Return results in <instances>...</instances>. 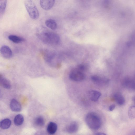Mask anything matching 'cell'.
Listing matches in <instances>:
<instances>
[{
  "label": "cell",
  "instance_id": "14",
  "mask_svg": "<svg viewBox=\"0 0 135 135\" xmlns=\"http://www.w3.org/2000/svg\"><path fill=\"white\" fill-rule=\"evenodd\" d=\"M8 38L12 42L17 44L24 42L25 41V39L24 38L13 35H9L8 37Z\"/></svg>",
  "mask_w": 135,
  "mask_h": 135
},
{
  "label": "cell",
  "instance_id": "2",
  "mask_svg": "<svg viewBox=\"0 0 135 135\" xmlns=\"http://www.w3.org/2000/svg\"><path fill=\"white\" fill-rule=\"evenodd\" d=\"M85 121L89 127L93 130H97L100 127L101 119L95 113L90 112L88 113L85 117Z\"/></svg>",
  "mask_w": 135,
  "mask_h": 135
},
{
  "label": "cell",
  "instance_id": "25",
  "mask_svg": "<svg viewBox=\"0 0 135 135\" xmlns=\"http://www.w3.org/2000/svg\"><path fill=\"white\" fill-rule=\"evenodd\" d=\"M127 135H135L134 131H132L130 132Z\"/></svg>",
  "mask_w": 135,
  "mask_h": 135
},
{
  "label": "cell",
  "instance_id": "1",
  "mask_svg": "<svg viewBox=\"0 0 135 135\" xmlns=\"http://www.w3.org/2000/svg\"><path fill=\"white\" fill-rule=\"evenodd\" d=\"M37 35L40 39L46 44L56 45L60 41V38L57 34L45 29L40 31Z\"/></svg>",
  "mask_w": 135,
  "mask_h": 135
},
{
  "label": "cell",
  "instance_id": "3",
  "mask_svg": "<svg viewBox=\"0 0 135 135\" xmlns=\"http://www.w3.org/2000/svg\"><path fill=\"white\" fill-rule=\"evenodd\" d=\"M24 4L30 17L33 20L37 19L39 17V13L34 2L32 0H26L25 1Z\"/></svg>",
  "mask_w": 135,
  "mask_h": 135
},
{
  "label": "cell",
  "instance_id": "13",
  "mask_svg": "<svg viewBox=\"0 0 135 135\" xmlns=\"http://www.w3.org/2000/svg\"><path fill=\"white\" fill-rule=\"evenodd\" d=\"M46 26L52 30L56 29L57 27V25L55 21L52 19H49L46 20L45 22Z\"/></svg>",
  "mask_w": 135,
  "mask_h": 135
},
{
  "label": "cell",
  "instance_id": "20",
  "mask_svg": "<svg viewBox=\"0 0 135 135\" xmlns=\"http://www.w3.org/2000/svg\"><path fill=\"white\" fill-rule=\"evenodd\" d=\"M35 124L38 126H42L44 124L45 121L44 118L41 116H39L35 119Z\"/></svg>",
  "mask_w": 135,
  "mask_h": 135
},
{
  "label": "cell",
  "instance_id": "18",
  "mask_svg": "<svg viewBox=\"0 0 135 135\" xmlns=\"http://www.w3.org/2000/svg\"><path fill=\"white\" fill-rule=\"evenodd\" d=\"M15 124L17 126L21 125L24 121L23 116L21 114H18L16 116L14 119Z\"/></svg>",
  "mask_w": 135,
  "mask_h": 135
},
{
  "label": "cell",
  "instance_id": "19",
  "mask_svg": "<svg viewBox=\"0 0 135 135\" xmlns=\"http://www.w3.org/2000/svg\"><path fill=\"white\" fill-rule=\"evenodd\" d=\"M91 79L93 81L97 83H105L108 81L107 79L102 78L97 75L92 76Z\"/></svg>",
  "mask_w": 135,
  "mask_h": 135
},
{
  "label": "cell",
  "instance_id": "6",
  "mask_svg": "<svg viewBox=\"0 0 135 135\" xmlns=\"http://www.w3.org/2000/svg\"><path fill=\"white\" fill-rule=\"evenodd\" d=\"M55 2V1L54 0H40V4L41 7L43 9L48 10L53 7Z\"/></svg>",
  "mask_w": 135,
  "mask_h": 135
},
{
  "label": "cell",
  "instance_id": "10",
  "mask_svg": "<svg viewBox=\"0 0 135 135\" xmlns=\"http://www.w3.org/2000/svg\"><path fill=\"white\" fill-rule=\"evenodd\" d=\"M90 98L92 101H97L101 95V93L99 91L94 90L91 91L89 94Z\"/></svg>",
  "mask_w": 135,
  "mask_h": 135
},
{
  "label": "cell",
  "instance_id": "16",
  "mask_svg": "<svg viewBox=\"0 0 135 135\" xmlns=\"http://www.w3.org/2000/svg\"><path fill=\"white\" fill-rule=\"evenodd\" d=\"M114 98L115 100L119 105H122L125 102V99L124 97L120 94L118 93L114 94Z\"/></svg>",
  "mask_w": 135,
  "mask_h": 135
},
{
  "label": "cell",
  "instance_id": "24",
  "mask_svg": "<svg viewBox=\"0 0 135 135\" xmlns=\"http://www.w3.org/2000/svg\"><path fill=\"white\" fill-rule=\"evenodd\" d=\"M94 135H107L105 133L102 132H98L95 133Z\"/></svg>",
  "mask_w": 135,
  "mask_h": 135
},
{
  "label": "cell",
  "instance_id": "5",
  "mask_svg": "<svg viewBox=\"0 0 135 135\" xmlns=\"http://www.w3.org/2000/svg\"><path fill=\"white\" fill-rule=\"evenodd\" d=\"M0 52L2 56L6 59L11 58L12 55V51L8 46L3 45L0 49Z\"/></svg>",
  "mask_w": 135,
  "mask_h": 135
},
{
  "label": "cell",
  "instance_id": "15",
  "mask_svg": "<svg viewBox=\"0 0 135 135\" xmlns=\"http://www.w3.org/2000/svg\"><path fill=\"white\" fill-rule=\"evenodd\" d=\"M11 123L10 119L8 118L4 119L0 122V127L3 129H6L9 128Z\"/></svg>",
  "mask_w": 135,
  "mask_h": 135
},
{
  "label": "cell",
  "instance_id": "21",
  "mask_svg": "<svg viewBox=\"0 0 135 135\" xmlns=\"http://www.w3.org/2000/svg\"><path fill=\"white\" fill-rule=\"evenodd\" d=\"M128 116L130 118L133 119L135 118V107L134 106L131 107L128 110Z\"/></svg>",
  "mask_w": 135,
  "mask_h": 135
},
{
  "label": "cell",
  "instance_id": "4",
  "mask_svg": "<svg viewBox=\"0 0 135 135\" xmlns=\"http://www.w3.org/2000/svg\"><path fill=\"white\" fill-rule=\"evenodd\" d=\"M69 77L70 79L73 81H79L83 80L85 76L84 72L76 68L70 71Z\"/></svg>",
  "mask_w": 135,
  "mask_h": 135
},
{
  "label": "cell",
  "instance_id": "12",
  "mask_svg": "<svg viewBox=\"0 0 135 135\" xmlns=\"http://www.w3.org/2000/svg\"><path fill=\"white\" fill-rule=\"evenodd\" d=\"M123 84L125 86L130 89H134L135 84L134 81L129 78H126L123 81Z\"/></svg>",
  "mask_w": 135,
  "mask_h": 135
},
{
  "label": "cell",
  "instance_id": "7",
  "mask_svg": "<svg viewBox=\"0 0 135 135\" xmlns=\"http://www.w3.org/2000/svg\"><path fill=\"white\" fill-rule=\"evenodd\" d=\"M10 107L12 111L15 112L20 111L22 108L20 104L15 99L11 100L10 103Z\"/></svg>",
  "mask_w": 135,
  "mask_h": 135
},
{
  "label": "cell",
  "instance_id": "23",
  "mask_svg": "<svg viewBox=\"0 0 135 135\" xmlns=\"http://www.w3.org/2000/svg\"><path fill=\"white\" fill-rule=\"evenodd\" d=\"M115 106L114 104H113L110 105L109 107V110L110 111H113L115 108Z\"/></svg>",
  "mask_w": 135,
  "mask_h": 135
},
{
  "label": "cell",
  "instance_id": "22",
  "mask_svg": "<svg viewBox=\"0 0 135 135\" xmlns=\"http://www.w3.org/2000/svg\"><path fill=\"white\" fill-rule=\"evenodd\" d=\"M76 68L79 70L83 72H84L86 69V66L82 64L78 65Z\"/></svg>",
  "mask_w": 135,
  "mask_h": 135
},
{
  "label": "cell",
  "instance_id": "11",
  "mask_svg": "<svg viewBox=\"0 0 135 135\" xmlns=\"http://www.w3.org/2000/svg\"><path fill=\"white\" fill-rule=\"evenodd\" d=\"M57 129V126L55 123L50 122L48 124L47 127V131L48 133L50 134H54Z\"/></svg>",
  "mask_w": 135,
  "mask_h": 135
},
{
  "label": "cell",
  "instance_id": "9",
  "mask_svg": "<svg viewBox=\"0 0 135 135\" xmlns=\"http://www.w3.org/2000/svg\"><path fill=\"white\" fill-rule=\"evenodd\" d=\"M78 126L77 122L73 121L71 122L67 127V131L70 133H74L78 130Z\"/></svg>",
  "mask_w": 135,
  "mask_h": 135
},
{
  "label": "cell",
  "instance_id": "17",
  "mask_svg": "<svg viewBox=\"0 0 135 135\" xmlns=\"http://www.w3.org/2000/svg\"><path fill=\"white\" fill-rule=\"evenodd\" d=\"M7 4V1L0 0V18L3 16Z\"/></svg>",
  "mask_w": 135,
  "mask_h": 135
},
{
  "label": "cell",
  "instance_id": "8",
  "mask_svg": "<svg viewBox=\"0 0 135 135\" xmlns=\"http://www.w3.org/2000/svg\"><path fill=\"white\" fill-rule=\"evenodd\" d=\"M0 85L3 88L9 89L11 87V83L7 79L0 74Z\"/></svg>",
  "mask_w": 135,
  "mask_h": 135
}]
</instances>
